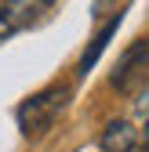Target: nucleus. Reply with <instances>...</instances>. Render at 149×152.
<instances>
[{"instance_id":"nucleus-1","label":"nucleus","mask_w":149,"mask_h":152,"mask_svg":"<svg viewBox=\"0 0 149 152\" xmlns=\"http://www.w3.org/2000/svg\"><path fill=\"white\" fill-rule=\"evenodd\" d=\"M66 102H69V87H47L40 94H33V98H26L18 105V112H15L22 134H40V130H47L58 120V112L66 109Z\"/></svg>"},{"instance_id":"nucleus-2","label":"nucleus","mask_w":149,"mask_h":152,"mask_svg":"<svg viewBox=\"0 0 149 152\" xmlns=\"http://www.w3.org/2000/svg\"><path fill=\"white\" fill-rule=\"evenodd\" d=\"M145 80H149V36H138V40L117 58L113 72H109V83H113V91L131 94Z\"/></svg>"},{"instance_id":"nucleus-3","label":"nucleus","mask_w":149,"mask_h":152,"mask_svg":"<svg viewBox=\"0 0 149 152\" xmlns=\"http://www.w3.org/2000/svg\"><path fill=\"white\" fill-rule=\"evenodd\" d=\"M55 0H0V40L29 29L33 22H40L44 11Z\"/></svg>"},{"instance_id":"nucleus-4","label":"nucleus","mask_w":149,"mask_h":152,"mask_svg":"<svg viewBox=\"0 0 149 152\" xmlns=\"http://www.w3.org/2000/svg\"><path fill=\"white\" fill-rule=\"evenodd\" d=\"M98 145H102L105 152H135V145H138V130L127 123V120H113V123L102 130Z\"/></svg>"},{"instance_id":"nucleus-5","label":"nucleus","mask_w":149,"mask_h":152,"mask_svg":"<svg viewBox=\"0 0 149 152\" xmlns=\"http://www.w3.org/2000/svg\"><path fill=\"white\" fill-rule=\"evenodd\" d=\"M120 18H124V15L117 11V15H113V18H109V22H105V26H102V29L95 33V40L87 44V51H84V58H80V69H77L80 76H84V72H91V65L98 62V54L105 51V44H109V36L117 33V26H120Z\"/></svg>"},{"instance_id":"nucleus-6","label":"nucleus","mask_w":149,"mask_h":152,"mask_svg":"<svg viewBox=\"0 0 149 152\" xmlns=\"http://www.w3.org/2000/svg\"><path fill=\"white\" fill-rule=\"evenodd\" d=\"M135 152H149V145H145V148H135Z\"/></svg>"}]
</instances>
